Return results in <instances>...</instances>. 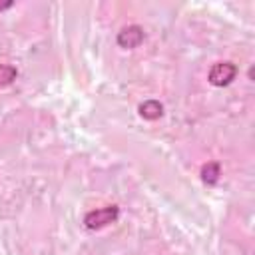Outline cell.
Returning <instances> with one entry per match:
<instances>
[{
  "label": "cell",
  "mask_w": 255,
  "mask_h": 255,
  "mask_svg": "<svg viewBox=\"0 0 255 255\" xmlns=\"http://www.w3.org/2000/svg\"><path fill=\"white\" fill-rule=\"evenodd\" d=\"M118 46L124 48V50H133L137 48L141 42H143V28L137 26V24H129V26H124L120 32H118Z\"/></svg>",
  "instance_id": "3"
},
{
  "label": "cell",
  "mask_w": 255,
  "mask_h": 255,
  "mask_svg": "<svg viewBox=\"0 0 255 255\" xmlns=\"http://www.w3.org/2000/svg\"><path fill=\"white\" fill-rule=\"evenodd\" d=\"M10 6H12V2H10V0H4V2H0V12H2V10H8Z\"/></svg>",
  "instance_id": "7"
},
{
  "label": "cell",
  "mask_w": 255,
  "mask_h": 255,
  "mask_svg": "<svg viewBox=\"0 0 255 255\" xmlns=\"http://www.w3.org/2000/svg\"><path fill=\"white\" fill-rule=\"evenodd\" d=\"M237 76V66L233 62H217L211 66L209 74H207V80L211 86L215 88H223V86H229Z\"/></svg>",
  "instance_id": "2"
},
{
  "label": "cell",
  "mask_w": 255,
  "mask_h": 255,
  "mask_svg": "<svg viewBox=\"0 0 255 255\" xmlns=\"http://www.w3.org/2000/svg\"><path fill=\"white\" fill-rule=\"evenodd\" d=\"M118 217H120V207L118 205H106V207L88 211L84 215V225L92 231H98V229H104L110 223L118 221Z\"/></svg>",
  "instance_id": "1"
},
{
  "label": "cell",
  "mask_w": 255,
  "mask_h": 255,
  "mask_svg": "<svg viewBox=\"0 0 255 255\" xmlns=\"http://www.w3.org/2000/svg\"><path fill=\"white\" fill-rule=\"evenodd\" d=\"M18 76V70L10 64H0V90L2 88H8Z\"/></svg>",
  "instance_id": "6"
},
{
  "label": "cell",
  "mask_w": 255,
  "mask_h": 255,
  "mask_svg": "<svg viewBox=\"0 0 255 255\" xmlns=\"http://www.w3.org/2000/svg\"><path fill=\"white\" fill-rule=\"evenodd\" d=\"M137 112H139V116H141L143 120L153 122V120H159V118L163 116V106H161L157 100H145V102L139 104Z\"/></svg>",
  "instance_id": "4"
},
{
  "label": "cell",
  "mask_w": 255,
  "mask_h": 255,
  "mask_svg": "<svg viewBox=\"0 0 255 255\" xmlns=\"http://www.w3.org/2000/svg\"><path fill=\"white\" fill-rule=\"evenodd\" d=\"M221 175V165L217 161H207L201 165V181L205 185H215Z\"/></svg>",
  "instance_id": "5"
}]
</instances>
